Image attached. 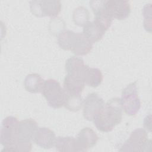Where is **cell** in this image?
<instances>
[{"label":"cell","instance_id":"cell-3","mask_svg":"<svg viewBox=\"0 0 152 152\" xmlns=\"http://www.w3.org/2000/svg\"><path fill=\"white\" fill-rule=\"evenodd\" d=\"M42 93L51 107L58 109L64 106L66 94L56 80L49 79L45 81Z\"/></svg>","mask_w":152,"mask_h":152},{"label":"cell","instance_id":"cell-1","mask_svg":"<svg viewBox=\"0 0 152 152\" xmlns=\"http://www.w3.org/2000/svg\"><path fill=\"white\" fill-rule=\"evenodd\" d=\"M122 110L121 99L118 97L111 99L94 118L93 121L96 128L102 132L111 131L121 122Z\"/></svg>","mask_w":152,"mask_h":152},{"label":"cell","instance_id":"cell-18","mask_svg":"<svg viewBox=\"0 0 152 152\" xmlns=\"http://www.w3.org/2000/svg\"><path fill=\"white\" fill-rule=\"evenodd\" d=\"M55 146L58 151H78L76 138L72 137H58Z\"/></svg>","mask_w":152,"mask_h":152},{"label":"cell","instance_id":"cell-14","mask_svg":"<svg viewBox=\"0 0 152 152\" xmlns=\"http://www.w3.org/2000/svg\"><path fill=\"white\" fill-rule=\"evenodd\" d=\"M85 83L80 78L66 75L64 81V90L66 94L71 95L80 94L84 88Z\"/></svg>","mask_w":152,"mask_h":152},{"label":"cell","instance_id":"cell-7","mask_svg":"<svg viewBox=\"0 0 152 152\" xmlns=\"http://www.w3.org/2000/svg\"><path fill=\"white\" fill-rule=\"evenodd\" d=\"M104 105L103 99L97 93L89 94L83 102V116L89 121H93Z\"/></svg>","mask_w":152,"mask_h":152},{"label":"cell","instance_id":"cell-15","mask_svg":"<svg viewBox=\"0 0 152 152\" xmlns=\"http://www.w3.org/2000/svg\"><path fill=\"white\" fill-rule=\"evenodd\" d=\"M105 31L94 21H88L83 27V34L92 43H96L102 39Z\"/></svg>","mask_w":152,"mask_h":152},{"label":"cell","instance_id":"cell-16","mask_svg":"<svg viewBox=\"0 0 152 152\" xmlns=\"http://www.w3.org/2000/svg\"><path fill=\"white\" fill-rule=\"evenodd\" d=\"M45 81L42 77L36 73L30 74L26 76L24 81L25 90L31 93L42 92Z\"/></svg>","mask_w":152,"mask_h":152},{"label":"cell","instance_id":"cell-5","mask_svg":"<svg viewBox=\"0 0 152 152\" xmlns=\"http://www.w3.org/2000/svg\"><path fill=\"white\" fill-rule=\"evenodd\" d=\"M31 12L34 15L42 17L48 16L56 17L61 10L59 1H32L30 2Z\"/></svg>","mask_w":152,"mask_h":152},{"label":"cell","instance_id":"cell-10","mask_svg":"<svg viewBox=\"0 0 152 152\" xmlns=\"http://www.w3.org/2000/svg\"><path fill=\"white\" fill-rule=\"evenodd\" d=\"M99 137L90 128L82 129L76 138L78 151H86L93 147L97 142Z\"/></svg>","mask_w":152,"mask_h":152},{"label":"cell","instance_id":"cell-9","mask_svg":"<svg viewBox=\"0 0 152 152\" xmlns=\"http://www.w3.org/2000/svg\"><path fill=\"white\" fill-rule=\"evenodd\" d=\"M93 48V43L82 33L72 32L69 50L77 56H83L88 54Z\"/></svg>","mask_w":152,"mask_h":152},{"label":"cell","instance_id":"cell-13","mask_svg":"<svg viewBox=\"0 0 152 152\" xmlns=\"http://www.w3.org/2000/svg\"><path fill=\"white\" fill-rule=\"evenodd\" d=\"M87 66L88 65L84 64L82 58L75 56H72L68 58L65 62L66 75L78 77L83 80L84 72Z\"/></svg>","mask_w":152,"mask_h":152},{"label":"cell","instance_id":"cell-4","mask_svg":"<svg viewBox=\"0 0 152 152\" xmlns=\"http://www.w3.org/2000/svg\"><path fill=\"white\" fill-rule=\"evenodd\" d=\"M137 82L128 85L122 91L121 99L122 109L130 116L137 114L141 107V102L138 94Z\"/></svg>","mask_w":152,"mask_h":152},{"label":"cell","instance_id":"cell-17","mask_svg":"<svg viewBox=\"0 0 152 152\" xmlns=\"http://www.w3.org/2000/svg\"><path fill=\"white\" fill-rule=\"evenodd\" d=\"M83 80L85 84L92 87H97L103 81V74L98 68H90L88 66L84 72Z\"/></svg>","mask_w":152,"mask_h":152},{"label":"cell","instance_id":"cell-19","mask_svg":"<svg viewBox=\"0 0 152 152\" xmlns=\"http://www.w3.org/2000/svg\"><path fill=\"white\" fill-rule=\"evenodd\" d=\"M83 102L84 101L81 94L71 95L66 94L64 106L70 111L77 112L81 108L83 105Z\"/></svg>","mask_w":152,"mask_h":152},{"label":"cell","instance_id":"cell-12","mask_svg":"<svg viewBox=\"0 0 152 152\" xmlns=\"http://www.w3.org/2000/svg\"><path fill=\"white\" fill-rule=\"evenodd\" d=\"M56 135L53 131L46 127L38 128L33 138L34 142L45 149L52 148L55 144Z\"/></svg>","mask_w":152,"mask_h":152},{"label":"cell","instance_id":"cell-8","mask_svg":"<svg viewBox=\"0 0 152 152\" xmlns=\"http://www.w3.org/2000/svg\"><path fill=\"white\" fill-rule=\"evenodd\" d=\"M104 8L112 18L119 20L126 18L131 12L130 3L128 1H105Z\"/></svg>","mask_w":152,"mask_h":152},{"label":"cell","instance_id":"cell-11","mask_svg":"<svg viewBox=\"0 0 152 152\" xmlns=\"http://www.w3.org/2000/svg\"><path fill=\"white\" fill-rule=\"evenodd\" d=\"M37 129V123L32 119H26L20 121L18 129V141L23 142H31V140H33Z\"/></svg>","mask_w":152,"mask_h":152},{"label":"cell","instance_id":"cell-2","mask_svg":"<svg viewBox=\"0 0 152 152\" xmlns=\"http://www.w3.org/2000/svg\"><path fill=\"white\" fill-rule=\"evenodd\" d=\"M18 119L12 116L4 118L1 129V143L5 147V151H15V147L18 142Z\"/></svg>","mask_w":152,"mask_h":152},{"label":"cell","instance_id":"cell-6","mask_svg":"<svg viewBox=\"0 0 152 152\" xmlns=\"http://www.w3.org/2000/svg\"><path fill=\"white\" fill-rule=\"evenodd\" d=\"M150 147V141H148L147 132L142 128H138L132 132L120 151H146V147Z\"/></svg>","mask_w":152,"mask_h":152},{"label":"cell","instance_id":"cell-20","mask_svg":"<svg viewBox=\"0 0 152 152\" xmlns=\"http://www.w3.org/2000/svg\"><path fill=\"white\" fill-rule=\"evenodd\" d=\"M90 15L87 9L84 7H78L73 12V21L79 26H84L89 21Z\"/></svg>","mask_w":152,"mask_h":152}]
</instances>
